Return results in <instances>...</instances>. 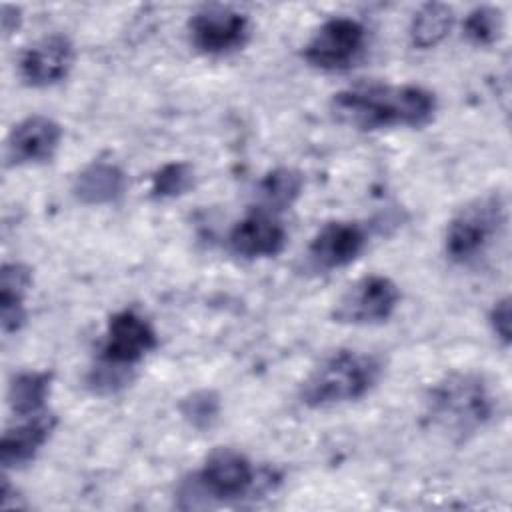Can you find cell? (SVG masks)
<instances>
[{
	"label": "cell",
	"mask_w": 512,
	"mask_h": 512,
	"mask_svg": "<svg viewBox=\"0 0 512 512\" xmlns=\"http://www.w3.org/2000/svg\"><path fill=\"white\" fill-rule=\"evenodd\" d=\"M436 108L434 92L416 84L362 82L330 98L332 118L362 132L394 126L422 128L432 122Z\"/></svg>",
	"instance_id": "cell-1"
},
{
	"label": "cell",
	"mask_w": 512,
	"mask_h": 512,
	"mask_svg": "<svg viewBox=\"0 0 512 512\" xmlns=\"http://www.w3.org/2000/svg\"><path fill=\"white\" fill-rule=\"evenodd\" d=\"M494 414V398L486 380L472 372H452L438 380L426 396L430 424L452 440H466L482 430Z\"/></svg>",
	"instance_id": "cell-2"
},
{
	"label": "cell",
	"mask_w": 512,
	"mask_h": 512,
	"mask_svg": "<svg viewBox=\"0 0 512 512\" xmlns=\"http://www.w3.org/2000/svg\"><path fill=\"white\" fill-rule=\"evenodd\" d=\"M384 362L360 350H336L320 360L300 384V402L308 408H330L360 400L380 382Z\"/></svg>",
	"instance_id": "cell-3"
},
{
	"label": "cell",
	"mask_w": 512,
	"mask_h": 512,
	"mask_svg": "<svg viewBox=\"0 0 512 512\" xmlns=\"http://www.w3.org/2000/svg\"><path fill=\"white\" fill-rule=\"evenodd\" d=\"M508 222V202L500 192L470 200L448 222L444 234L446 256L462 266L476 264L500 240Z\"/></svg>",
	"instance_id": "cell-4"
},
{
	"label": "cell",
	"mask_w": 512,
	"mask_h": 512,
	"mask_svg": "<svg viewBox=\"0 0 512 512\" xmlns=\"http://www.w3.org/2000/svg\"><path fill=\"white\" fill-rule=\"evenodd\" d=\"M400 304L398 284L382 274H368L352 282L332 308L338 324L368 326L386 322Z\"/></svg>",
	"instance_id": "cell-5"
},
{
	"label": "cell",
	"mask_w": 512,
	"mask_h": 512,
	"mask_svg": "<svg viewBox=\"0 0 512 512\" xmlns=\"http://www.w3.org/2000/svg\"><path fill=\"white\" fill-rule=\"evenodd\" d=\"M366 44V28L352 18L336 16L316 28L304 44V60L318 70H346L354 66Z\"/></svg>",
	"instance_id": "cell-6"
},
{
	"label": "cell",
	"mask_w": 512,
	"mask_h": 512,
	"mask_svg": "<svg viewBox=\"0 0 512 512\" xmlns=\"http://www.w3.org/2000/svg\"><path fill=\"white\" fill-rule=\"evenodd\" d=\"M192 46L208 56H222L240 50L250 36L248 16L236 8L212 4L192 14L188 22Z\"/></svg>",
	"instance_id": "cell-7"
},
{
	"label": "cell",
	"mask_w": 512,
	"mask_h": 512,
	"mask_svg": "<svg viewBox=\"0 0 512 512\" xmlns=\"http://www.w3.org/2000/svg\"><path fill=\"white\" fill-rule=\"evenodd\" d=\"M158 344L152 324L134 310H120L110 316L100 362L120 370H132Z\"/></svg>",
	"instance_id": "cell-8"
},
{
	"label": "cell",
	"mask_w": 512,
	"mask_h": 512,
	"mask_svg": "<svg viewBox=\"0 0 512 512\" xmlns=\"http://www.w3.org/2000/svg\"><path fill=\"white\" fill-rule=\"evenodd\" d=\"M200 488L218 500H236L246 496L256 480V470L240 450L214 448L196 474Z\"/></svg>",
	"instance_id": "cell-9"
},
{
	"label": "cell",
	"mask_w": 512,
	"mask_h": 512,
	"mask_svg": "<svg viewBox=\"0 0 512 512\" xmlns=\"http://www.w3.org/2000/svg\"><path fill=\"white\" fill-rule=\"evenodd\" d=\"M62 140V126L42 114L20 120L8 134L4 158L8 166L40 164L54 158Z\"/></svg>",
	"instance_id": "cell-10"
},
{
	"label": "cell",
	"mask_w": 512,
	"mask_h": 512,
	"mask_svg": "<svg viewBox=\"0 0 512 512\" xmlns=\"http://www.w3.org/2000/svg\"><path fill=\"white\" fill-rule=\"evenodd\" d=\"M74 64V44L64 34H48L24 50L18 72L24 84L46 88L68 76Z\"/></svg>",
	"instance_id": "cell-11"
},
{
	"label": "cell",
	"mask_w": 512,
	"mask_h": 512,
	"mask_svg": "<svg viewBox=\"0 0 512 512\" xmlns=\"http://www.w3.org/2000/svg\"><path fill=\"white\" fill-rule=\"evenodd\" d=\"M364 226L348 220L326 222L308 244V260L318 270H334L354 262L366 248Z\"/></svg>",
	"instance_id": "cell-12"
},
{
	"label": "cell",
	"mask_w": 512,
	"mask_h": 512,
	"mask_svg": "<svg viewBox=\"0 0 512 512\" xmlns=\"http://www.w3.org/2000/svg\"><path fill=\"white\" fill-rule=\"evenodd\" d=\"M230 250L242 258H270L284 250L286 228L274 212L252 208L234 224L228 236Z\"/></svg>",
	"instance_id": "cell-13"
},
{
	"label": "cell",
	"mask_w": 512,
	"mask_h": 512,
	"mask_svg": "<svg viewBox=\"0 0 512 512\" xmlns=\"http://www.w3.org/2000/svg\"><path fill=\"white\" fill-rule=\"evenodd\" d=\"M56 428V416L48 410L34 416L18 418L16 424L8 426L0 442V462L8 468H20L30 464L40 448L48 442Z\"/></svg>",
	"instance_id": "cell-14"
},
{
	"label": "cell",
	"mask_w": 512,
	"mask_h": 512,
	"mask_svg": "<svg viewBox=\"0 0 512 512\" xmlns=\"http://www.w3.org/2000/svg\"><path fill=\"white\" fill-rule=\"evenodd\" d=\"M32 270L22 262H6L0 272V324L4 334L18 332L26 322V294Z\"/></svg>",
	"instance_id": "cell-15"
},
{
	"label": "cell",
	"mask_w": 512,
	"mask_h": 512,
	"mask_svg": "<svg viewBox=\"0 0 512 512\" xmlns=\"http://www.w3.org/2000/svg\"><path fill=\"white\" fill-rule=\"evenodd\" d=\"M126 190V174L110 162L88 164L72 184L74 196L82 204H110L116 202Z\"/></svg>",
	"instance_id": "cell-16"
},
{
	"label": "cell",
	"mask_w": 512,
	"mask_h": 512,
	"mask_svg": "<svg viewBox=\"0 0 512 512\" xmlns=\"http://www.w3.org/2000/svg\"><path fill=\"white\" fill-rule=\"evenodd\" d=\"M52 386V374L46 370L18 372L8 386V406L16 418L44 412Z\"/></svg>",
	"instance_id": "cell-17"
},
{
	"label": "cell",
	"mask_w": 512,
	"mask_h": 512,
	"mask_svg": "<svg viewBox=\"0 0 512 512\" xmlns=\"http://www.w3.org/2000/svg\"><path fill=\"white\" fill-rule=\"evenodd\" d=\"M454 12L450 6L440 2H428L412 16L410 22V42L416 48H434L452 30Z\"/></svg>",
	"instance_id": "cell-18"
},
{
	"label": "cell",
	"mask_w": 512,
	"mask_h": 512,
	"mask_svg": "<svg viewBox=\"0 0 512 512\" xmlns=\"http://www.w3.org/2000/svg\"><path fill=\"white\" fill-rule=\"evenodd\" d=\"M304 176L294 168H274L258 184L260 208L280 212L296 202L302 194Z\"/></svg>",
	"instance_id": "cell-19"
},
{
	"label": "cell",
	"mask_w": 512,
	"mask_h": 512,
	"mask_svg": "<svg viewBox=\"0 0 512 512\" xmlns=\"http://www.w3.org/2000/svg\"><path fill=\"white\" fill-rule=\"evenodd\" d=\"M194 186V170L186 162L164 164L154 176L150 192L154 198H176Z\"/></svg>",
	"instance_id": "cell-20"
},
{
	"label": "cell",
	"mask_w": 512,
	"mask_h": 512,
	"mask_svg": "<svg viewBox=\"0 0 512 512\" xmlns=\"http://www.w3.org/2000/svg\"><path fill=\"white\" fill-rule=\"evenodd\" d=\"M502 32V12L492 6H478L464 18V34L478 46H488L498 40Z\"/></svg>",
	"instance_id": "cell-21"
},
{
	"label": "cell",
	"mask_w": 512,
	"mask_h": 512,
	"mask_svg": "<svg viewBox=\"0 0 512 512\" xmlns=\"http://www.w3.org/2000/svg\"><path fill=\"white\" fill-rule=\"evenodd\" d=\"M182 414L192 426L206 428L218 414V398L208 390L194 392L182 402Z\"/></svg>",
	"instance_id": "cell-22"
},
{
	"label": "cell",
	"mask_w": 512,
	"mask_h": 512,
	"mask_svg": "<svg viewBox=\"0 0 512 512\" xmlns=\"http://www.w3.org/2000/svg\"><path fill=\"white\" fill-rule=\"evenodd\" d=\"M488 322H490V328L496 334V338L504 346H508L510 344V298L508 296L494 302V306L488 314Z\"/></svg>",
	"instance_id": "cell-23"
},
{
	"label": "cell",
	"mask_w": 512,
	"mask_h": 512,
	"mask_svg": "<svg viewBox=\"0 0 512 512\" xmlns=\"http://www.w3.org/2000/svg\"><path fill=\"white\" fill-rule=\"evenodd\" d=\"M20 26V10L16 6H4L2 8V32L4 36H10Z\"/></svg>",
	"instance_id": "cell-24"
}]
</instances>
